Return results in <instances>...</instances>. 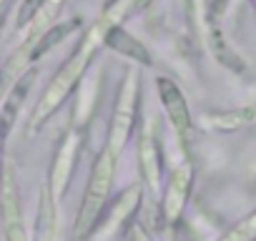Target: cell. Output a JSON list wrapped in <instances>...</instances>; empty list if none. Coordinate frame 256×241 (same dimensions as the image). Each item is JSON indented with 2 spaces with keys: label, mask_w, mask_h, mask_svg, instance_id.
I'll return each instance as SVG.
<instances>
[{
  "label": "cell",
  "mask_w": 256,
  "mask_h": 241,
  "mask_svg": "<svg viewBox=\"0 0 256 241\" xmlns=\"http://www.w3.org/2000/svg\"><path fill=\"white\" fill-rule=\"evenodd\" d=\"M138 90L141 80L136 70H128L123 78V86L118 90V100L113 106V118H110V128H108V148L120 156L126 141L131 138V131L136 126V108H138Z\"/></svg>",
  "instance_id": "2"
},
{
  "label": "cell",
  "mask_w": 256,
  "mask_h": 241,
  "mask_svg": "<svg viewBox=\"0 0 256 241\" xmlns=\"http://www.w3.org/2000/svg\"><path fill=\"white\" fill-rule=\"evenodd\" d=\"M138 161H141V176L146 181L148 188H156L161 184V151H158V141L154 136L151 124L141 131L138 138Z\"/></svg>",
  "instance_id": "8"
},
{
  "label": "cell",
  "mask_w": 256,
  "mask_h": 241,
  "mask_svg": "<svg viewBox=\"0 0 256 241\" xmlns=\"http://www.w3.org/2000/svg\"><path fill=\"white\" fill-rule=\"evenodd\" d=\"M154 0H134V10H144L146 6H151Z\"/></svg>",
  "instance_id": "12"
},
{
  "label": "cell",
  "mask_w": 256,
  "mask_h": 241,
  "mask_svg": "<svg viewBox=\"0 0 256 241\" xmlns=\"http://www.w3.org/2000/svg\"><path fill=\"white\" fill-rule=\"evenodd\" d=\"M78 146H80V138L76 131H68L56 151V158H53V166H50V181H48V188L53 194L56 201L63 198L66 188H68V181H70V174H73V166H76V158H78Z\"/></svg>",
  "instance_id": "5"
},
{
  "label": "cell",
  "mask_w": 256,
  "mask_h": 241,
  "mask_svg": "<svg viewBox=\"0 0 256 241\" xmlns=\"http://www.w3.org/2000/svg\"><path fill=\"white\" fill-rule=\"evenodd\" d=\"M103 46L106 48H110V50H116L118 56H123V58H131V60H136V63H141V66H154V60H151V53L146 50V46L136 38V36H131L123 26H113L108 33H106V40H103Z\"/></svg>",
  "instance_id": "7"
},
{
  "label": "cell",
  "mask_w": 256,
  "mask_h": 241,
  "mask_svg": "<svg viewBox=\"0 0 256 241\" xmlns=\"http://www.w3.org/2000/svg\"><path fill=\"white\" fill-rule=\"evenodd\" d=\"M156 88H158V98H161V106L168 116V120L174 124L176 134L184 138V144L191 141V134H194V120H191V110H188V103H186V96L184 90L178 88L176 80L161 76L156 80Z\"/></svg>",
  "instance_id": "3"
},
{
  "label": "cell",
  "mask_w": 256,
  "mask_h": 241,
  "mask_svg": "<svg viewBox=\"0 0 256 241\" xmlns=\"http://www.w3.org/2000/svg\"><path fill=\"white\" fill-rule=\"evenodd\" d=\"M56 198L48 186L40 191V208H38V224H36V236L38 241H56L58 236V208Z\"/></svg>",
  "instance_id": "9"
},
{
  "label": "cell",
  "mask_w": 256,
  "mask_h": 241,
  "mask_svg": "<svg viewBox=\"0 0 256 241\" xmlns=\"http://www.w3.org/2000/svg\"><path fill=\"white\" fill-rule=\"evenodd\" d=\"M0 168H3V126H0Z\"/></svg>",
  "instance_id": "13"
},
{
  "label": "cell",
  "mask_w": 256,
  "mask_h": 241,
  "mask_svg": "<svg viewBox=\"0 0 256 241\" xmlns=\"http://www.w3.org/2000/svg\"><path fill=\"white\" fill-rule=\"evenodd\" d=\"M218 241H256V211H251L241 221H236L228 231H224L218 236Z\"/></svg>",
  "instance_id": "11"
},
{
  "label": "cell",
  "mask_w": 256,
  "mask_h": 241,
  "mask_svg": "<svg viewBox=\"0 0 256 241\" xmlns=\"http://www.w3.org/2000/svg\"><path fill=\"white\" fill-rule=\"evenodd\" d=\"M116 161H118V156L108 146H103V151L98 154V158L90 168V178H88L86 191H83V201H80L76 228H73L76 238H88L93 234L96 224L100 221L106 204H108V196H110V188H113Z\"/></svg>",
  "instance_id": "1"
},
{
  "label": "cell",
  "mask_w": 256,
  "mask_h": 241,
  "mask_svg": "<svg viewBox=\"0 0 256 241\" xmlns=\"http://www.w3.org/2000/svg\"><path fill=\"white\" fill-rule=\"evenodd\" d=\"M138 201H141V186H128L118 198H116V204L110 206V211H108V216H106V221L100 218L98 224H96V228H93V236H98L100 241H108L128 218H131V214L138 208Z\"/></svg>",
  "instance_id": "6"
},
{
  "label": "cell",
  "mask_w": 256,
  "mask_h": 241,
  "mask_svg": "<svg viewBox=\"0 0 256 241\" xmlns=\"http://www.w3.org/2000/svg\"><path fill=\"white\" fill-rule=\"evenodd\" d=\"M251 3H254V10H256V0H251Z\"/></svg>",
  "instance_id": "14"
},
{
  "label": "cell",
  "mask_w": 256,
  "mask_h": 241,
  "mask_svg": "<svg viewBox=\"0 0 256 241\" xmlns=\"http://www.w3.org/2000/svg\"><path fill=\"white\" fill-rule=\"evenodd\" d=\"M191 184H194V164L184 161L178 168L171 171V178L164 188V201H161V214L166 224H176L186 208L188 194H191Z\"/></svg>",
  "instance_id": "4"
},
{
  "label": "cell",
  "mask_w": 256,
  "mask_h": 241,
  "mask_svg": "<svg viewBox=\"0 0 256 241\" xmlns=\"http://www.w3.org/2000/svg\"><path fill=\"white\" fill-rule=\"evenodd\" d=\"M78 26H80V20H68V23H56V26H50L46 33L38 36V40H36L33 48L28 50V60H38L46 50H50L53 46H58L63 38H68Z\"/></svg>",
  "instance_id": "10"
}]
</instances>
